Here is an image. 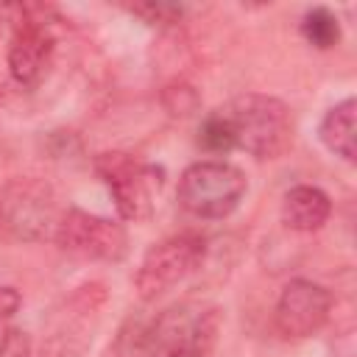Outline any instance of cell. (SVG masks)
I'll return each instance as SVG.
<instances>
[{
  "label": "cell",
  "mask_w": 357,
  "mask_h": 357,
  "mask_svg": "<svg viewBox=\"0 0 357 357\" xmlns=\"http://www.w3.org/2000/svg\"><path fill=\"white\" fill-rule=\"evenodd\" d=\"M0 357H31V337L22 329H8L0 340Z\"/></svg>",
  "instance_id": "14"
},
{
  "label": "cell",
  "mask_w": 357,
  "mask_h": 357,
  "mask_svg": "<svg viewBox=\"0 0 357 357\" xmlns=\"http://www.w3.org/2000/svg\"><path fill=\"white\" fill-rule=\"evenodd\" d=\"M61 220L53 187L33 176L11 178L0 187V226L25 243H39L56 234Z\"/></svg>",
  "instance_id": "3"
},
{
  "label": "cell",
  "mask_w": 357,
  "mask_h": 357,
  "mask_svg": "<svg viewBox=\"0 0 357 357\" xmlns=\"http://www.w3.org/2000/svg\"><path fill=\"white\" fill-rule=\"evenodd\" d=\"M332 312V293L310 279H293L282 287L273 307V326L284 340H304L315 335Z\"/></svg>",
  "instance_id": "7"
},
{
  "label": "cell",
  "mask_w": 357,
  "mask_h": 357,
  "mask_svg": "<svg viewBox=\"0 0 357 357\" xmlns=\"http://www.w3.org/2000/svg\"><path fill=\"white\" fill-rule=\"evenodd\" d=\"M131 14H139L145 17L148 22H178L181 14H184V6H176V3H142V6H131Z\"/></svg>",
  "instance_id": "13"
},
{
  "label": "cell",
  "mask_w": 357,
  "mask_h": 357,
  "mask_svg": "<svg viewBox=\"0 0 357 357\" xmlns=\"http://www.w3.org/2000/svg\"><path fill=\"white\" fill-rule=\"evenodd\" d=\"M53 240L70 257L95 262H120L128 251V234L117 220L84 212L78 206L61 212Z\"/></svg>",
  "instance_id": "6"
},
{
  "label": "cell",
  "mask_w": 357,
  "mask_h": 357,
  "mask_svg": "<svg viewBox=\"0 0 357 357\" xmlns=\"http://www.w3.org/2000/svg\"><path fill=\"white\" fill-rule=\"evenodd\" d=\"M298 28H301L304 42L312 45V47H318V50H329V47H335L340 42V20L326 6L307 8Z\"/></svg>",
  "instance_id": "11"
},
{
  "label": "cell",
  "mask_w": 357,
  "mask_h": 357,
  "mask_svg": "<svg viewBox=\"0 0 357 357\" xmlns=\"http://www.w3.org/2000/svg\"><path fill=\"white\" fill-rule=\"evenodd\" d=\"M354 114H357V103L354 98H346L335 103L318 126V137L326 145V151H332L349 165L354 162Z\"/></svg>",
  "instance_id": "10"
},
{
  "label": "cell",
  "mask_w": 357,
  "mask_h": 357,
  "mask_svg": "<svg viewBox=\"0 0 357 357\" xmlns=\"http://www.w3.org/2000/svg\"><path fill=\"white\" fill-rule=\"evenodd\" d=\"M220 112L231 128L234 148L254 159H276L293 142V117L279 98L245 92L231 98Z\"/></svg>",
  "instance_id": "1"
},
{
  "label": "cell",
  "mask_w": 357,
  "mask_h": 357,
  "mask_svg": "<svg viewBox=\"0 0 357 357\" xmlns=\"http://www.w3.org/2000/svg\"><path fill=\"white\" fill-rule=\"evenodd\" d=\"M206 259V240L198 231H181L151 245L134 273V287L142 301H156L170 293L187 276H192Z\"/></svg>",
  "instance_id": "4"
},
{
  "label": "cell",
  "mask_w": 357,
  "mask_h": 357,
  "mask_svg": "<svg viewBox=\"0 0 357 357\" xmlns=\"http://www.w3.org/2000/svg\"><path fill=\"white\" fill-rule=\"evenodd\" d=\"M332 215V201L321 187L298 184L282 198V223L293 231L310 234L318 231Z\"/></svg>",
  "instance_id": "9"
},
{
  "label": "cell",
  "mask_w": 357,
  "mask_h": 357,
  "mask_svg": "<svg viewBox=\"0 0 357 357\" xmlns=\"http://www.w3.org/2000/svg\"><path fill=\"white\" fill-rule=\"evenodd\" d=\"M198 145L204 151H209V153H229V151H234V137H231V128H229V123H226L220 109H215V112H209L204 117V123L198 128Z\"/></svg>",
  "instance_id": "12"
},
{
  "label": "cell",
  "mask_w": 357,
  "mask_h": 357,
  "mask_svg": "<svg viewBox=\"0 0 357 357\" xmlns=\"http://www.w3.org/2000/svg\"><path fill=\"white\" fill-rule=\"evenodd\" d=\"M20 304H22L20 290H14V287H8V284H0V340H3V335L8 332L6 324L17 315Z\"/></svg>",
  "instance_id": "15"
},
{
  "label": "cell",
  "mask_w": 357,
  "mask_h": 357,
  "mask_svg": "<svg viewBox=\"0 0 357 357\" xmlns=\"http://www.w3.org/2000/svg\"><path fill=\"white\" fill-rule=\"evenodd\" d=\"M36 11L39 8H22V20L17 22L8 45V73L25 89L36 86L45 78L56 47L50 22H45V17H36Z\"/></svg>",
  "instance_id": "8"
},
{
  "label": "cell",
  "mask_w": 357,
  "mask_h": 357,
  "mask_svg": "<svg viewBox=\"0 0 357 357\" xmlns=\"http://www.w3.org/2000/svg\"><path fill=\"white\" fill-rule=\"evenodd\" d=\"M95 173L109 187L112 201L126 220H145L153 212V192L162 187V170L126 153L103 151L95 156Z\"/></svg>",
  "instance_id": "5"
},
{
  "label": "cell",
  "mask_w": 357,
  "mask_h": 357,
  "mask_svg": "<svg viewBox=\"0 0 357 357\" xmlns=\"http://www.w3.org/2000/svg\"><path fill=\"white\" fill-rule=\"evenodd\" d=\"M245 190H248L245 173L237 165L220 159H204L181 173L176 198L181 209H187L190 215L220 220L240 206Z\"/></svg>",
  "instance_id": "2"
}]
</instances>
